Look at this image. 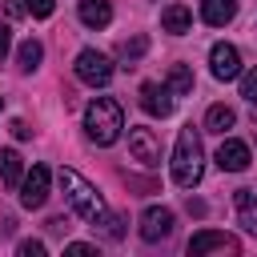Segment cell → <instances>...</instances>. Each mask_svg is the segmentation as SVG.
I'll use <instances>...</instances> for the list:
<instances>
[{
  "instance_id": "6da1fadb",
  "label": "cell",
  "mask_w": 257,
  "mask_h": 257,
  "mask_svg": "<svg viewBox=\"0 0 257 257\" xmlns=\"http://www.w3.org/2000/svg\"><path fill=\"white\" fill-rule=\"evenodd\" d=\"M205 177V149H201V133L193 124H185L177 133V149H173V181L181 189H197Z\"/></svg>"
},
{
  "instance_id": "7a4b0ae2",
  "label": "cell",
  "mask_w": 257,
  "mask_h": 257,
  "mask_svg": "<svg viewBox=\"0 0 257 257\" xmlns=\"http://www.w3.org/2000/svg\"><path fill=\"white\" fill-rule=\"evenodd\" d=\"M60 189H64L68 205L76 209V217H84L92 229L108 221V205L100 201V193H96V189H92V185H88L76 169H60Z\"/></svg>"
},
{
  "instance_id": "3957f363",
  "label": "cell",
  "mask_w": 257,
  "mask_h": 257,
  "mask_svg": "<svg viewBox=\"0 0 257 257\" xmlns=\"http://www.w3.org/2000/svg\"><path fill=\"white\" fill-rule=\"evenodd\" d=\"M84 128H88V141L96 145H112L124 128V112L112 96H96L88 108H84Z\"/></svg>"
},
{
  "instance_id": "277c9868",
  "label": "cell",
  "mask_w": 257,
  "mask_h": 257,
  "mask_svg": "<svg viewBox=\"0 0 257 257\" xmlns=\"http://www.w3.org/2000/svg\"><path fill=\"white\" fill-rule=\"evenodd\" d=\"M72 68H76V76H80L84 84H92V88H104V84L112 80V60H108L104 52H96V48H84Z\"/></svg>"
},
{
  "instance_id": "5b68a950",
  "label": "cell",
  "mask_w": 257,
  "mask_h": 257,
  "mask_svg": "<svg viewBox=\"0 0 257 257\" xmlns=\"http://www.w3.org/2000/svg\"><path fill=\"white\" fill-rule=\"evenodd\" d=\"M48 181H52V173L44 165H32V173H24V181H20V205L24 209H40L48 201Z\"/></svg>"
},
{
  "instance_id": "8992f818",
  "label": "cell",
  "mask_w": 257,
  "mask_h": 257,
  "mask_svg": "<svg viewBox=\"0 0 257 257\" xmlns=\"http://www.w3.org/2000/svg\"><path fill=\"white\" fill-rule=\"evenodd\" d=\"M169 233H173V213L161 209V205H149V209L141 213V237H145L149 245H157V241H165Z\"/></svg>"
},
{
  "instance_id": "52a82bcc",
  "label": "cell",
  "mask_w": 257,
  "mask_h": 257,
  "mask_svg": "<svg viewBox=\"0 0 257 257\" xmlns=\"http://www.w3.org/2000/svg\"><path fill=\"white\" fill-rule=\"evenodd\" d=\"M237 249H241L237 237L217 233V229H201V233H193V241H189V253H193V257H201V253H237Z\"/></svg>"
},
{
  "instance_id": "ba28073f",
  "label": "cell",
  "mask_w": 257,
  "mask_h": 257,
  "mask_svg": "<svg viewBox=\"0 0 257 257\" xmlns=\"http://www.w3.org/2000/svg\"><path fill=\"white\" fill-rule=\"evenodd\" d=\"M141 108L149 116H169L173 112V88L169 84H157V80H145L141 84Z\"/></svg>"
},
{
  "instance_id": "9c48e42d",
  "label": "cell",
  "mask_w": 257,
  "mask_h": 257,
  "mask_svg": "<svg viewBox=\"0 0 257 257\" xmlns=\"http://www.w3.org/2000/svg\"><path fill=\"white\" fill-rule=\"evenodd\" d=\"M128 153H133V161L153 169L161 161V141L153 137V128H128Z\"/></svg>"
},
{
  "instance_id": "30bf717a",
  "label": "cell",
  "mask_w": 257,
  "mask_h": 257,
  "mask_svg": "<svg viewBox=\"0 0 257 257\" xmlns=\"http://www.w3.org/2000/svg\"><path fill=\"white\" fill-rule=\"evenodd\" d=\"M209 64H213V76H217V80H237V76H241V56H237L233 44H213Z\"/></svg>"
},
{
  "instance_id": "8fae6325",
  "label": "cell",
  "mask_w": 257,
  "mask_h": 257,
  "mask_svg": "<svg viewBox=\"0 0 257 257\" xmlns=\"http://www.w3.org/2000/svg\"><path fill=\"white\" fill-rule=\"evenodd\" d=\"M249 161H253V153H249L245 141H233V137L221 141V149H217V165H221L225 173H245Z\"/></svg>"
},
{
  "instance_id": "7c38bea8",
  "label": "cell",
  "mask_w": 257,
  "mask_h": 257,
  "mask_svg": "<svg viewBox=\"0 0 257 257\" xmlns=\"http://www.w3.org/2000/svg\"><path fill=\"white\" fill-rule=\"evenodd\" d=\"M80 24L84 28H108V20H112V4L108 0H80Z\"/></svg>"
},
{
  "instance_id": "4fadbf2b",
  "label": "cell",
  "mask_w": 257,
  "mask_h": 257,
  "mask_svg": "<svg viewBox=\"0 0 257 257\" xmlns=\"http://www.w3.org/2000/svg\"><path fill=\"white\" fill-rule=\"evenodd\" d=\"M233 16H237V0H201V20H205V24L221 28V24H229Z\"/></svg>"
},
{
  "instance_id": "5bb4252c",
  "label": "cell",
  "mask_w": 257,
  "mask_h": 257,
  "mask_svg": "<svg viewBox=\"0 0 257 257\" xmlns=\"http://www.w3.org/2000/svg\"><path fill=\"white\" fill-rule=\"evenodd\" d=\"M189 24H193V12H189L185 4H169V8L161 12V28H165V32H173V36H185V32H189Z\"/></svg>"
},
{
  "instance_id": "9a60e30c",
  "label": "cell",
  "mask_w": 257,
  "mask_h": 257,
  "mask_svg": "<svg viewBox=\"0 0 257 257\" xmlns=\"http://www.w3.org/2000/svg\"><path fill=\"white\" fill-rule=\"evenodd\" d=\"M0 181L4 185H20L24 181V165H20L16 149H0Z\"/></svg>"
},
{
  "instance_id": "2e32d148",
  "label": "cell",
  "mask_w": 257,
  "mask_h": 257,
  "mask_svg": "<svg viewBox=\"0 0 257 257\" xmlns=\"http://www.w3.org/2000/svg\"><path fill=\"white\" fill-rule=\"evenodd\" d=\"M233 124H237V112H233L229 104H213V108L205 112V128H209V133H229Z\"/></svg>"
},
{
  "instance_id": "e0dca14e",
  "label": "cell",
  "mask_w": 257,
  "mask_h": 257,
  "mask_svg": "<svg viewBox=\"0 0 257 257\" xmlns=\"http://www.w3.org/2000/svg\"><path fill=\"white\" fill-rule=\"evenodd\" d=\"M237 213H241V221H245V229L249 233H257V193L253 189H237Z\"/></svg>"
},
{
  "instance_id": "ac0fdd59",
  "label": "cell",
  "mask_w": 257,
  "mask_h": 257,
  "mask_svg": "<svg viewBox=\"0 0 257 257\" xmlns=\"http://www.w3.org/2000/svg\"><path fill=\"white\" fill-rule=\"evenodd\" d=\"M40 56H44L40 40H24V44L16 48V64H20V72H32V68L40 64Z\"/></svg>"
},
{
  "instance_id": "d6986e66",
  "label": "cell",
  "mask_w": 257,
  "mask_h": 257,
  "mask_svg": "<svg viewBox=\"0 0 257 257\" xmlns=\"http://www.w3.org/2000/svg\"><path fill=\"white\" fill-rule=\"evenodd\" d=\"M169 88H173V96H189L193 92V72L185 68V64H173L169 68V80H165Z\"/></svg>"
},
{
  "instance_id": "ffe728a7",
  "label": "cell",
  "mask_w": 257,
  "mask_h": 257,
  "mask_svg": "<svg viewBox=\"0 0 257 257\" xmlns=\"http://www.w3.org/2000/svg\"><path fill=\"white\" fill-rule=\"evenodd\" d=\"M145 48H149V40H145V36H133V40H120L116 52H120L124 60H137V56H145Z\"/></svg>"
},
{
  "instance_id": "44dd1931",
  "label": "cell",
  "mask_w": 257,
  "mask_h": 257,
  "mask_svg": "<svg viewBox=\"0 0 257 257\" xmlns=\"http://www.w3.org/2000/svg\"><path fill=\"white\" fill-rule=\"evenodd\" d=\"M24 8L36 16V20H44V16H52V8H56V0H24Z\"/></svg>"
},
{
  "instance_id": "7402d4cb",
  "label": "cell",
  "mask_w": 257,
  "mask_h": 257,
  "mask_svg": "<svg viewBox=\"0 0 257 257\" xmlns=\"http://www.w3.org/2000/svg\"><path fill=\"white\" fill-rule=\"evenodd\" d=\"M241 96H249V100H257V68H249V72H241Z\"/></svg>"
},
{
  "instance_id": "603a6c76",
  "label": "cell",
  "mask_w": 257,
  "mask_h": 257,
  "mask_svg": "<svg viewBox=\"0 0 257 257\" xmlns=\"http://www.w3.org/2000/svg\"><path fill=\"white\" fill-rule=\"evenodd\" d=\"M20 257H44V245L40 241H20Z\"/></svg>"
},
{
  "instance_id": "cb8c5ba5",
  "label": "cell",
  "mask_w": 257,
  "mask_h": 257,
  "mask_svg": "<svg viewBox=\"0 0 257 257\" xmlns=\"http://www.w3.org/2000/svg\"><path fill=\"white\" fill-rule=\"evenodd\" d=\"M64 253H68V257H92L96 249H92V245H80V241H76V245H64Z\"/></svg>"
},
{
  "instance_id": "d4e9b609",
  "label": "cell",
  "mask_w": 257,
  "mask_h": 257,
  "mask_svg": "<svg viewBox=\"0 0 257 257\" xmlns=\"http://www.w3.org/2000/svg\"><path fill=\"white\" fill-rule=\"evenodd\" d=\"M4 12H8V16H20L24 4H20V0H4Z\"/></svg>"
},
{
  "instance_id": "484cf974",
  "label": "cell",
  "mask_w": 257,
  "mask_h": 257,
  "mask_svg": "<svg viewBox=\"0 0 257 257\" xmlns=\"http://www.w3.org/2000/svg\"><path fill=\"white\" fill-rule=\"evenodd\" d=\"M8 44H12V36H8V28L0 24V60H4V52H8Z\"/></svg>"
},
{
  "instance_id": "4316f807",
  "label": "cell",
  "mask_w": 257,
  "mask_h": 257,
  "mask_svg": "<svg viewBox=\"0 0 257 257\" xmlns=\"http://www.w3.org/2000/svg\"><path fill=\"white\" fill-rule=\"evenodd\" d=\"M12 133H16V137H20V141H24V137H28V133H32V128H28V124H24V120H12Z\"/></svg>"
},
{
  "instance_id": "83f0119b",
  "label": "cell",
  "mask_w": 257,
  "mask_h": 257,
  "mask_svg": "<svg viewBox=\"0 0 257 257\" xmlns=\"http://www.w3.org/2000/svg\"><path fill=\"white\" fill-rule=\"evenodd\" d=\"M0 108H4V100H0Z\"/></svg>"
}]
</instances>
